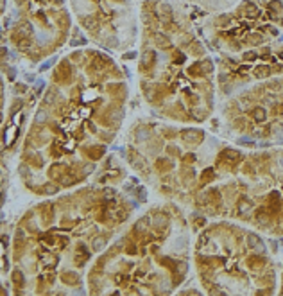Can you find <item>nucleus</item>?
I'll return each instance as SVG.
<instances>
[{"mask_svg":"<svg viewBox=\"0 0 283 296\" xmlns=\"http://www.w3.org/2000/svg\"><path fill=\"white\" fill-rule=\"evenodd\" d=\"M247 241H249V244H251V248L253 250H256V251H263V242H262V239L258 237V235H249L247 237Z\"/></svg>","mask_w":283,"mask_h":296,"instance_id":"f257e3e1","label":"nucleus"},{"mask_svg":"<svg viewBox=\"0 0 283 296\" xmlns=\"http://www.w3.org/2000/svg\"><path fill=\"white\" fill-rule=\"evenodd\" d=\"M251 208H253V203H249L246 198H242L240 203H238V212H240V214H247Z\"/></svg>","mask_w":283,"mask_h":296,"instance_id":"f03ea898","label":"nucleus"},{"mask_svg":"<svg viewBox=\"0 0 283 296\" xmlns=\"http://www.w3.org/2000/svg\"><path fill=\"white\" fill-rule=\"evenodd\" d=\"M104 246H106V239H104V237H95L93 242H92V248H93L95 251H100Z\"/></svg>","mask_w":283,"mask_h":296,"instance_id":"7ed1b4c3","label":"nucleus"},{"mask_svg":"<svg viewBox=\"0 0 283 296\" xmlns=\"http://www.w3.org/2000/svg\"><path fill=\"white\" fill-rule=\"evenodd\" d=\"M222 156L230 158V162H237V160H240V153H237V151H231V149H226V151L222 153Z\"/></svg>","mask_w":283,"mask_h":296,"instance_id":"20e7f679","label":"nucleus"},{"mask_svg":"<svg viewBox=\"0 0 283 296\" xmlns=\"http://www.w3.org/2000/svg\"><path fill=\"white\" fill-rule=\"evenodd\" d=\"M265 115H267V113H265L263 108H254V110H253V117H254V120H258V122H262L263 118H265Z\"/></svg>","mask_w":283,"mask_h":296,"instance_id":"39448f33","label":"nucleus"},{"mask_svg":"<svg viewBox=\"0 0 283 296\" xmlns=\"http://www.w3.org/2000/svg\"><path fill=\"white\" fill-rule=\"evenodd\" d=\"M269 72H271V68H269V66H258V68L254 70V75L262 79V77H267V75H269Z\"/></svg>","mask_w":283,"mask_h":296,"instance_id":"423d86ee","label":"nucleus"},{"mask_svg":"<svg viewBox=\"0 0 283 296\" xmlns=\"http://www.w3.org/2000/svg\"><path fill=\"white\" fill-rule=\"evenodd\" d=\"M154 40H156V43L159 45V47H168V40L165 38V36H161V34H154Z\"/></svg>","mask_w":283,"mask_h":296,"instance_id":"0eeeda50","label":"nucleus"},{"mask_svg":"<svg viewBox=\"0 0 283 296\" xmlns=\"http://www.w3.org/2000/svg\"><path fill=\"white\" fill-rule=\"evenodd\" d=\"M244 59H246V61H254V59H256V52H254V50L246 52V54H244Z\"/></svg>","mask_w":283,"mask_h":296,"instance_id":"6e6552de","label":"nucleus"},{"mask_svg":"<svg viewBox=\"0 0 283 296\" xmlns=\"http://www.w3.org/2000/svg\"><path fill=\"white\" fill-rule=\"evenodd\" d=\"M63 280H65V282H70V284H73V282H77V278L73 276V273H65Z\"/></svg>","mask_w":283,"mask_h":296,"instance_id":"1a4fd4ad","label":"nucleus"},{"mask_svg":"<svg viewBox=\"0 0 283 296\" xmlns=\"http://www.w3.org/2000/svg\"><path fill=\"white\" fill-rule=\"evenodd\" d=\"M45 117H47V115H45V111H40V113L36 115V122H43V120H45Z\"/></svg>","mask_w":283,"mask_h":296,"instance_id":"9d476101","label":"nucleus"},{"mask_svg":"<svg viewBox=\"0 0 283 296\" xmlns=\"http://www.w3.org/2000/svg\"><path fill=\"white\" fill-rule=\"evenodd\" d=\"M269 9L278 11V9H280V4H278V2H271V4H269Z\"/></svg>","mask_w":283,"mask_h":296,"instance_id":"9b49d317","label":"nucleus"},{"mask_svg":"<svg viewBox=\"0 0 283 296\" xmlns=\"http://www.w3.org/2000/svg\"><path fill=\"white\" fill-rule=\"evenodd\" d=\"M254 13H256V7H254L253 4H249V6H247V14H254Z\"/></svg>","mask_w":283,"mask_h":296,"instance_id":"f8f14e48","label":"nucleus"},{"mask_svg":"<svg viewBox=\"0 0 283 296\" xmlns=\"http://www.w3.org/2000/svg\"><path fill=\"white\" fill-rule=\"evenodd\" d=\"M52 63H54V59H50V61H47L45 65H41V70H47V68H49V66H50Z\"/></svg>","mask_w":283,"mask_h":296,"instance_id":"ddd939ff","label":"nucleus"},{"mask_svg":"<svg viewBox=\"0 0 283 296\" xmlns=\"http://www.w3.org/2000/svg\"><path fill=\"white\" fill-rule=\"evenodd\" d=\"M7 75H9V79H11V81H13V79H14V70L11 68V70H9V74H7Z\"/></svg>","mask_w":283,"mask_h":296,"instance_id":"4468645a","label":"nucleus"},{"mask_svg":"<svg viewBox=\"0 0 283 296\" xmlns=\"http://www.w3.org/2000/svg\"><path fill=\"white\" fill-rule=\"evenodd\" d=\"M16 90H18V92H25V85H18Z\"/></svg>","mask_w":283,"mask_h":296,"instance_id":"2eb2a0df","label":"nucleus"},{"mask_svg":"<svg viewBox=\"0 0 283 296\" xmlns=\"http://www.w3.org/2000/svg\"><path fill=\"white\" fill-rule=\"evenodd\" d=\"M280 58H281V59H283V52H280Z\"/></svg>","mask_w":283,"mask_h":296,"instance_id":"dca6fc26","label":"nucleus"}]
</instances>
